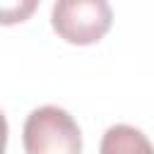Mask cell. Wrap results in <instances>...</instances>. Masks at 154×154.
I'll use <instances>...</instances> for the list:
<instances>
[{
    "label": "cell",
    "mask_w": 154,
    "mask_h": 154,
    "mask_svg": "<svg viewBox=\"0 0 154 154\" xmlns=\"http://www.w3.org/2000/svg\"><path fill=\"white\" fill-rule=\"evenodd\" d=\"M26 154H79L82 135L72 116L58 106H41L29 113L24 130Z\"/></svg>",
    "instance_id": "6da1fadb"
},
{
    "label": "cell",
    "mask_w": 154,
    "mask_h": 154,
    "mask_svg": "<svg viewBox=\"0 0 154 154\" xmlns=\"http://www.w3.org/2000/svg\"><path fill=\"white\" fill-rule=\"evenodd\" d=\"M51 22L55 34L67 43L89 46L106 36L113 12L108 0H55Z\"/></svg>",
    "instance_id": "7a4b0ae2"
},
{
    "label": "cell",
    "mask_w": 154,
    "mask_h": 154,
    "mask_svg": "<svg viewBox=\"0 0 154 154\" xmlns=\"http://www.w3.org/2000/svg\"><path fill=\"white\" fill-rule=\"evenodd\" d=\"M101 154H154V147L137 128L113 125L101 140Z\"/></svg>",
    "instance_id": "3957f363"
},
{
    "label": "cell",
    "mask_w": 154,
    "mask_h": 154,
    "mask_svg": "<svg viewBox=\"0 0 154 154\" xmlns=\"http://www.w3.org/2000/svg\"><path fill=\"white\" fill-rule=\"evenodd\" d=\"M41 0H0L2 7V24H17L34 14Z\"/></svg>",
    "instance_id": "277c9868"
}]
</instances>
